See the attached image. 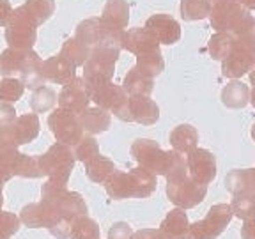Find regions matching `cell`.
<instances>
[{
    "mask_svg": "<svg viewBox=\"0 0 255 239\" xmlns=\"http://www.w3.org/2000/svg\"><path fill=\"white\" fill-rule=\"evenodd\" d=\"M32 108L36 112H46L55 105V92L50 91L46 87H39L34 96H32V101H30Z\"/></svg>",
    "mask_w": 255,
    "mask_h": 239,
    "instance_id": "f35d334b",
    "label": "cell"
},
{
    "mask_svg": "<svg viewBox=\"0 0 255 239\" xmlns=\"http://www.w3.org/2000/svg\"><path fill=\"white\" fill-rule=\"evenodd\" d=\"M128 179H129V188H131V199H145V197L152 195V191L158 186L156 175L143 167H136L128 172Z\"/></svg>",
    "mask_w": 255,
    "mask_h": 239,
    "instance_id": "2e32d148",
    "label": "cell"
},
{
    "mask_svg": "<svg viewBox=\"0 0 255 239\" xmlns=\"http://www.w3.org/2000/svg\"><path fill=\"white\" fill-rule=\"evenodd\" d=\"M181 16L184 20H204L209 16V2L207 0H181Z\"/></svg>",
    "mask_w": 255,
    "mask_h": 239,
    "instance_id": "836d02e7",
    "label": "cell"
},
{
    "mask_svg": "<svg viewBox=\"0 0 255 239\" xmlns=\"http://www.w3.org/2000/svg\"><path fill=\"white\" fill-rule=\"evenodd\" d=\"M197 142H199V131L191 124H179L170 133V145L181 154L193 151L197 147Z\"/></svg>",
    "mask_w": 255,
    "mask_h": 239,
    "instance_id": "44dd1931",
    "label": "cell"
},
{
    "mask_svg": "<svg viewBox=\"0 0 255 239\" xmlns=\"http://www.w3.org/2000/svg\"><path fill=\"white\" fill-rule=\"evenodd\" d=\"M234 218L231 204H216L207 211L206 218L190 223L188 234L191 239H216L222 234L231 220Z\"/></svg>",
    "mask_w": 255,
    "mask_h": 239,
    "instance_id": "277c9868",
    "label": "cell"
},
{
    "mask_svg": "<svg viewBox=\"0 0 255 239\" xmlns=\"http://www.w3.org/2000/svg\"><path fill=\"white\" fill-rule=\"evenodd\" d=\"M167 195L172 204L181 209H191L199 206L207 195V186L193 181L190 175L174 183H167Z\"/></svg>",
    "mask_w": 255,
    "mask_h": 239,
    "instance_id": "5b68a950",
    "label": "cell"
},
{
    "mask_svg": "<svg viewBox=\"0 0 255 239\" xmlns=\"http://www.w3.org/2000/svg\"><path fill=\"white\" fill-rule=\"evenodd\" d=\"M103 14V21L108 27L123 30L128 25V20H129V7L124 0H108Z\"/></svg>",
    "mask_w": 255,
    "mask_h": 239,
    "instance_id": "cb8c5ba5",
    "label": "cell"
},
{
    "mask_svg": "<svg viewBox=\"0 0 255 239\" xmlns=\"http://www.w3.org/2000/svg\"><path fill=\"white\" fill-rule=\"evenodd\" d=\"M248 73H250V84L254 85V89H255V66Z\"/></svg>",
    "mask_w": 255,
    "mask_h": 239,
    "instance_id": "bcb514c9",
    "label": "cell"
},
{
    "mask_svg": "<svg viewBox=\"0 0 255 239\" xmlns=\"http://www.w3.org/2000/svg\"><path fill=\"white\" fill-rule=\"evenodd\" d=\"M89 100H91V96L85 87V82H82V80H73L68 85H64L59 96L60 108L71 112L75 116H80L87 108Z\"/></svg>",
    "mask_w": 255,
    "mask_h": 239,
    "instance_id": "30bf717a",
    "label": "cell"
},
{
    "mask_svg": "<svg viewBox=\"0 0 255 239\" xmlns=\"http://www.w3.org/2000/svg\"><path fill=\"white\" fill-rule=\"evenodd\" d=\"M14 114H16V112H14V108H12V107H9V105H5V103L0 105V129H2V127H5V126H9V124L16 119Z\"/></svg>",
    "mask_w": 255,
    "mask_h": 239,
    "instance_id": "60d3db41",
    "label": "cell"
},
{
    "mask_svg": "<svg viewBox=\"0 0 255 239\" xmlns=\"http://www.w3.org/2000/svg\"><path fill=\"white\" fill-rule=\"evenodd\" d=\"M131 239H161V236L156 229H142L138 232H133Z\"/></svg>",
    "mask_w": 255,
    "mask_h": 239,
    "instance_id": "7bdbcfd3",
    "label": "cell"
},
{
    "mask_svg": "<svg viewBox=\"0 0 255 239\" xmlns=\"http://www.w3.org/2000/svg\"><path fill=\"white\" fill-rule=\"evenodd\" d=\"M177 239H191V238H190V234H184V236H181V238H177Z\"/></svg>",
    "mask_w": 255,
    "mask_h": 239,
    "instance_id": "f907efd6",
    "label": "cell"
},
{
    "mask_svg": "<svg viewBox=\"0 0 255 239\" xmlns=\"http://www.w3.org/2000/svg\"><path fill=\"white\" fill-rule=\"evenodd\" d=\"M91 100L98 103V107L103 110H110L116 114L124 103H126L128 96L124 92V89L117 87L112 82H107L101 87H98L94 92H91Z\"/></svg>",
    "mask_w": 255,
    "mask_h": 239,
    "instance_id": "9a60e30c",
    "label": "cell"
},
{
    "mask_svg": "<svg viewBox=\"0 0 255 239\" xmlns=\"http://www.w3.org/2000/svg\"><path fill=\"white\" fill-rule=\"evenodd\" d=\"M232 215L239 220H248L255 216V199L252 195H245V193H238L234 195L231 202Z\"/></svg>",
    "mask_w": 255,
    "mask_h": 239,
    "instance_id": "e575fe53",
    "label": "cell"
},
{
    "mask_svg": "<svg viewBox=\"0 0 255 239\" xmlns=\"http://www.w3.org/2000/svg\"><path fill=\"white\" fill-rule=\"evenodd\" d=\"M82 129L87 133H103L110 127V114L103 108H85L78 116Z\"/></svg>",
    "mask_w": 255,
    "mask_h": 239,
    "instance_id": "7402d4cb",
    "label": "cell"
},
{
    "mask_svg": "<svg viewBox=\"0 0 255 239\" xmlns=\"http://www.w3.org/2000/svg\"><path fill=\"white\" fill-rule=\"evenodd\" d=\"M73 154L76 156V159L87 163V161H91V159L94 158V156L100 154L98 142H96L92 136H85V138L82 136V138L75 143V152H73Z\"/></svg>",
    "mask_w": 255,
    "mask_h": 239,
    "instance_id": "d590c367",
    "label": "cell"
},
{
    "mask_svg": "<svg viewBox=\"0 0 255 239\" xmlns=\"http://www.w3.org/2000/svg\"><path fill=\"white\" fill-rule=\"evenodd\" d=\"M21 220L14 213L0 211V239H11L20 231Z\"/></svg>",
    "mask_w": 255,
    "mask_h": 239,
    "instance_id": "74e56055",
    "label": "cell"
},
{
    "mask_svg": "<svg viewBox=\"0 0 255 239\" xmlns=\"http://www.w3.org/2000/svg\"><path fill=\"white\" fill-rule=\"evenodd\" d=\"M250 103L254 105V108H255V89L250 92Z\"/></svg>",
    "mask_w": 255,
    "mask_h": 239,
    "instance_id": "7dc6e473",
    "label": "cell"
},
{
    "mask_svg": "<svg viewBox=\"0 0 255 239\" xmlns=\"http://www.w3.org/2000/svg\"><path fill=\"white\" fill-rule=\"evenodd\" d=\"M252 68H254L252 59L243 52V50H239L238 46H236L234 50L222 60V75L227 76V78H232V80L241 78V76L247 75Z\"/></svg>",
    "mask_w": 255,
    "mask_h": 239,
    "instance_id": "ffe728a7",
    "label": "cell"
},
{
    "mask_svg": "<svg viewBox=\"0 0 255 239\" xmlns=\"http://www.w3.org/2000/svg\"><path fill=\"white\" fill-rule=\"evenodd\" d=\"M32 52L25 50L21 53V50H7L0 55V75H12V73H20L23 69V66L27 64L28 57H30Z\"/></svg>",
    "mask_w": 255,
    "mask_h": 239,
    "instance_id": "f546056e",
    "label": "cell"
},
{
    "mask_svg": "<svg viewBox=\"0 0 255 239\" xmlns=\"http://www.w3.org/2000/svg\"><path fill=\"white\" fill-rule=\"evenodd\" d=\"M188 227H190V222H188V216L184 213V209L181 207H175L165 216V220L159 223V236L161 239H177L181 236L188 234Z\"/></svg>",
    "mask_w": 255,
    "mask_h": 239,
    "instance_id": "d6986e66",
    "label": "cell"
},
{
    "mask_svg": "<svg viewBox=\"0 0 255 239\" xmlns=\"http://www.w3.org/2000/svg\"><path fill=\"white\" fill-rule=\"evenodd\" d=\"M241 239H255V216H252V218H248V220H243Z\"/></svg>",
    "mask_w": 255,
    "mask_h": 239,
    "instance_id": "b9f144b4",
    "label": "cell"
},
{
    "mask_svg": "<svg viewBox=\"0 0 255 239\" xmlns=\"http://www.w3.org/2000/svg\"><path fill=\"white\" fill-rule=\"evenodd\" d=\"M188 175L200 184H211L216 177V158L207 149L195 147L186 154Z\"/></svg>",
    "mask_w": 255,
    "mask_h": 239,
    "instance_id": "52a82bcc",
    "label": "cell"
},
{
    "mask_svg": "<svg viewBox=\"0 0 255 239\" xmlns=\"http://www.w3.org/2000/svg\"><path fill=\"white\" fill-rule=\"evenodd\" d=\"M254 199H255V193H254Z\"/></svg>",
    "mask_w": 255,
    "mask_h": 239,
    "instance_id": "816d5d0a",
    "label": "cell"
},
{
    "mask_svg": "<svg viewBox=\"0 0 255 239\" xmlns=\"http://www.w3.org/2000/svg\"><path fill=\"white\" fill-rule=\"evenodd\" d=\"M20 220L30 229H41V227L52 229L59 222H68V220H60L44 202L25 206L21 209Z\"/></svg>",
    "mask_w": 255,
    "mask_h": 239,
    "instance_id": "7c38bea8",
    "label": "cell"
},
{
    "mask_svg": "<svg viewBox=\"0 0 255 239\" xmlns=\"http://www.w3.org/2000/svg\"><path fill=\"white\" fill-rule=\"evenodd\" d=\"M225 188L232 195L245 193L252 195L255 193V168H236L231 170L225 177Z\"/></svg>",
    "mask_w": 255,
    "mask_h": 239,
    "instance_id": "ac0fdd59",
    "label": "cell"
},
{
    "mask_svg": "<svg viewBox=\"0 0 255 239\" xmlns=\"http://www.w3.org/2000/svg\"><path fill=\"white\" fill-rule=\"evenodd\" d=\"M37 165L41 174H46L52 183L66 186L69 174L75 167V154L71 152V149H68L66 143H55L48 149L46 154L37 159Z\"/></svg>",
    "mask_w": 255,
    "mask_h": 239,
    "instance_id": "7a4b0ae2",
    "label": "cell"
},
{
    "mask_svg": "<svg viewBox=\"0 0 255 239\" xmlns=\"http://www.w3.org/2000/svg\"><path fill=\"white\" fill-rule=\"evenodd\" d=\"M152 89H154L152 78L142 75L136 68H133L124 78V92L129 96H149Z\"/></svg>",
    "mask_w": 255,
    "mask_h": 239,
    "instance_id": "4316f807",
    "label": "cell"
},
{
    "mask_svg": "<svg viewBox=\"0 0 255 239\" xmlns=\"http://www.w3.org/2000/svg\"><path fill=\"white\" fill-rule=\"evenodd\" d=\"M222 103L227 108H245L250 103V89L239 80H232L222 89Z\"/></svg>",
    "mask_w": 255,
    "mask_h": 239,
    "instance_id": "603a6c76",
    "label": "cell"
},
{
    "mask_svg": "<svg viewBox=\"0 0 255 239\" xmlns=\"http://www.w3.org/2000/svg\"><path fill=\"white\" fill-rule=\"evenodd\" d=\"M209 20L218 32H236L250 18V11L239 0H207Z\"/></svg>",
    "mask_w": 255,
    "mask_h": 239,
    "instance_id": "3957f363",
    "label": "cell"
},
{
    "mask_svg": "<svg viewBox=\"0 0 255 239\" xmlns=\"http://www.w3.org/2000/svg\"><path fill=\"white\" fill-rule=\"evenodd\" d=\"M236 37V46L243 50L248 57L252 59L255 66V18L250 16L241 27L236 32H232Z\"/></svg>",
    "mask_w": 255,
    "mask_h": 239,
    "instance_id": "d4e9b609",
    "label": "cell"
},
{
    "mask_svg": "<svg viewBox=\"0 0 255 239\" xmlns=\"http://www.w3.org/2000/svg\"><path fill=\"white\" fill-rule=\"evenodd\" d=\"M25 12V7H23ZM12 23L9 25L7 41L14 50H28L36 39V23H32V12H25L21 16V9L12 12Z\"/></svg>",
    "mask_w": 255,
    "mask_h": 239,
    "instance_id": "9c48e42d",
    "label": "cell"
},
{
    "mask_svg": "<svg viewBox=\"0 0 255 239\" xmlns=\"http://www.w3.org/2000/svg\"><path fill=\"white\" fill-rule=\"evenodd\" d=\"M41 193H43L41 202L46 204L60 220L73 222L76 216L87 215V204L84 202V199L75 191H68L66 186L48 181Z\"/></svg>",
    "mask_w": 255,
    "mask_h": 239,
    "instance_id": "6da1fadb",
    "label": "cell"
},
{
    "mask_svg": "<svg viewBox=\"0 0 255 239\" xmlns=\"http://www.w3.org/2000/svg\"><path fill=\"white\" fill-rule=\"evenodd\" d=\"M105 188H107V193L110 195V199H114V200L131 199V188H129L128 172L116 170L110 179L105 183Z\"/></svg>",
    "mask_w": 255,
    "mask_h": 239,
    "instance_id": "4dcf8cb0",
    "label": "cell"
},
{
    "mask_svg": "<svg viewBox=\"0 0 255 239\" xmlns=\"http://www.w3.org/2000/svg\"><path fill=\"white\" fill-rule=\"evenodd\" d=\"M71 239H101L100 227L92 218L87 215H80L73 220L71 223V232H69Z\"/></svg>",
    "mask_w": 255,
    "mask_h": 239,
    "instance_id": "f1b7e54d",
    "label": "cell"
},
{
    "mask_svg": "<svg viewBox=\"0 0 255 239\" xmlns=\"http://www.w3.org/2000/svg\"><path fill=\"white\" fill-rule=\"evenodd\" d=\"M234 48H236V37L232 32H218L209 41V53L216 60H223Z\"/></svg>",
    "mask_w": 255,
    "mask_h": 239,
    "instance_id": "1f68e13d",
    "label": "cell"
},
{
    "mask_svg": "<svg viewBox=\"0 0 255 239\" xmlns=\"http://www.w3.org/2000/svg\"><path fill=\"white\" fill-rule=\"evenodd\" d=\"M85 167H87L85 170H87L89 179L94 181V183H100V184L107 183L112 175H114V172L117 170L114 161H110V159L105 158V156H101V154L94 156L91 161L85 163Z\"/></svg>",
    "mask_w": 255,
    "mask_h": 239,
    "instance_id": "484cf974",
    "label": "cell"
},
{
    "mask_svg": "<svg viewBox=\"0 0 255 239\" xmlns=\"http://www.w3.org/2000/svg\"><path fill=\"white\" fill-rule=\"evenodd\" d=\"M11 170H9L7 167H5L4 163H2V161H0V188H2V184L5 183V181H9L11 179Z\"/></svg>",
    "mask_w": 255,
    "mask_h": 239,
    "instance_id": "ee69618b",
    "label": "cell"
},
{
    "mask_svg": "<svg viewBox=\"0 0 255 239\" xmlns=\"http://www.w3.org/2000/svg\"><path fill=\"white\" fill-rule=\"evenodd\" d=\"M158 39L152 36L151 32H147L145 28H133L128 34H123V43L121 46L133 52L135 55L145 52H152V50H159L158 48Z\"/></svg>",
    "mask_w": 255,
    "mask_h": 239,
    "instance_id": "e0dca14e",
    "label": "cell"
},
{
    "mask_svg": "<svg viewBox=\"0 0 255 239\" xmlns=\"http://www.w3.org/2000/svg\"><path fill=\"white\" fill-rule=\"evenodd\" d=\"M188 175V165L186 158L181 156V152L177 151H167V161H165L163 168V177L167 179V183H174L179 181Z\"/></svg>",
    "mask_w": 255,
    "mask_h": 239,
    "instance_id": "83f0119b",
    "label": "cell"
},
{
    "mask_svg": "<svg viewBox=\"0 0 255 239\" xmlns=\"http://www.w3.org/2000/svg\"><path fill=\"white\" fill-rule=\"evenodd\" d=\"M2 204H4V197H2V188H0V209H2Z\"/></svg>",
    "mask_w": 255,
    "mask_h": 239,
    "instance_id": "c3c4849f",
    "label": "cell"
},
{
    "mask_svg": "<svg viewBox=\"0 0 255 239\" xmlns=\"http://www.w3.org/2000/svg\"><path fill=\"white\" fill-rule=\"evenodd\" d=\"M239 2H241V4L248 9V11H254V9H255V0H239Z\"/></svg>",
    "mask_w": 255,
    "mask_h": 239,
    "instance_id": "f6af8a7d",
    "label": "cell"
},
{
    "mask_svg": "<svg viewBox=\"0 0 255 239\" xmlns=\"http://www.w3.org/2000/svg\"><path fill=\"white\" fill-rule=\"evenodd\" d=\"M41 71H43L44 78L52 80V82L60 85H68L75 78V64L60 53V55H55L53 59L41 64Z\"/></svg>",
    "mask_w": 255,
    "mask_h": 239,
    "instance_id": "5bb4252c",
    "label": "cell"
},
{
    "mask_svg": "<svg viewBox=\"0 0 255 239\" xmlns=\"http://www.w3.org/2000/svg\"><path fill=\"white\" fill-rule=\"evenodd\" d=\"M48 124L52 127V133L55 135V138L60 143H66V145H75L80 138H82V126L78 122V117L71 112L64 110H55L48 119Z\"/></svg>",
    "mask_w": 255,
    "mask_h": 239,
    "instance_id": "ba28073f",
    "label": "cell"
},
{
    "mask_svg": "<svg viewBox=\"0 0 255 239\" xmlns=\"http://www.w3.org/2000/svg\"><path fill=\"white\" fill-rule=\"evenodd\" d=\"M133 229L128 225L126 222H117L114 223L108 231V239H131Z\"/></svg>",
    "mask_w": 255,
    "mask_h": 239,
    "instance_id": "ab89813d",
    "label": "cell"
},
{
    "mask_svg": "<svg viewBox=\"0 0 255 239\" xmlns=\"http://www.w3.org/2000/svg\"><path fill=\"white\" fill-rule=\"evenodd\" d=\"M131 120L143 126H151L159 119V108L149 96H129L128 98Z\"/></svg>",
    "mask_w": 255,
    "mask_h": 239,
    "instance_id": "4fadbf2b",
    "label": "cell"
},
{
    "mask_svg": "<svg viewBox=\"0 0 255 239\" xmlns=\"http://www.w3.org/2000/svg\"><path fill=\"white\" fill-rule=\"evenodd\" d=\"M133 158L138 161L140 167L147 168L154 175H163L165 161H167V151H161L154 140L138 138L131 145Z\"/></svg>",
    "mask_w": 255,
    "mask_h": 239,
    "instance_id": "8992f818",
    "label": "cell"
},
{
    "mask_svg": "<svg viewBox=\"0 0 255 239\" xmlns=\"http://www.w3.org/2000/svg\"><path fill=\"white\" fill-rule=\"evenodd\" d=\"M145 30L151 32L152 36L158 39V43H163V44H174L181 37L179 23L168 14L151 16L147 20V23H145Z\"/></svg>",
    "mask_w": 255,
    "mask_h": 239,
    "instance_id": "8fae6325",
    "label": "cell"
},
{
    "mask_svg": "<svg viewBox=\"0 0 255 239\" xmlns=\"http://www.w3.org/2000/svg\"><path fill=\"white\" fill-rule=\"evenodd\" d=\"M23 87L25 85L21 84L20 80L16 78H5L0 82V100L2 101H18L23 94Z\"/></svg>",
    "mask_w": 255,
    "mask_h": 239,
    "instance_id": "8d00e7d4",
    "label": "cell"
},
{
    "mask_svg": "<svg viewBox=\"0 0 255 239\" xmlns=\"http://www.w3.org/2000/svg\"><path fill=\"white\" fill-rule=\"evenodd\" d=\"M252 138H254V142H255V122H254V126H252Z\"/></svg>",
    "mask_w": 255,
    "mask_h": 239,
    "instance_id": "681fc988",
    "label": "cell"
},
{
    "mask_svg": "<svg viewBox=\"0 0 255 239\" xmlns=\"http://www.w3.org/2000/svg\"><path fill=\"white\" fill-rule=\"evenodd\" d=\"M138 64H136V69H138L142 75L149 76V78H154L159 73L163 71V59H161V53L159 50H152V52H145L136 55Z\"/></svg>",
    "mask_w": 255,
    "mask_h": 239,
    "instance_id": "d6a6232c",
    "label": "cell"
}]
</instances>
